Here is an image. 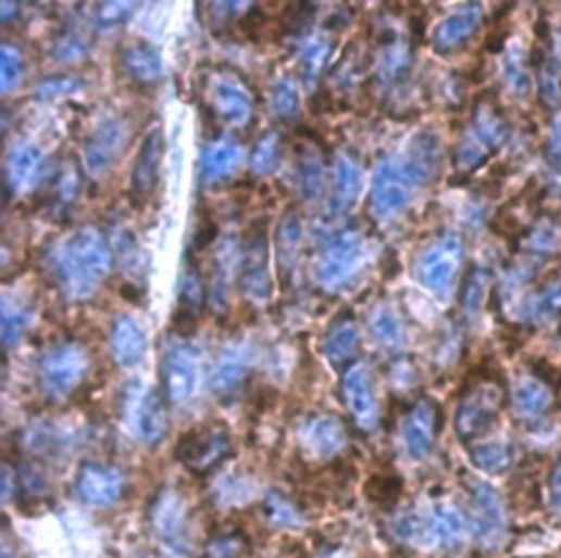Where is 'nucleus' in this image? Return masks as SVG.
<instances>
[{"mask_svg": "<svg viewBox=\"0 0 561 558\" xmlns=\"http://www.w3.org/2000/svg\"><path fill=\"white\" fill-rule=\"evenodd\" d=\"M504 136V125L494 112L481 110L476 118L472 121L470 131L463 136V141L459 143L457 161L463 169H474L478 167L489 152H494Z\"/></svg>", "mask_w": 561, "mask_h": 558, "instance_id": "16", "label": "nucleus"}, {"mask_svg": "<svg viewBox=\"0 0 561 558\" xmlns=\"http://www.w3.org/2000/svg\"><path fill=\"white\" fill-rule=\"evenodd\" d=\"M265 512L270 517L272 523L276 525H288V528H299L303 523L301 512L295 508V504H290L284 495L278 493H270L265 499Z\"/></svg>", "mask_w": 561, "mask_h": 558, "instance_id": "43", "label": "nucleus"}, {"mask_svg": "<svg viewBox=\"0 0 561 558\" xmlns=\"http://www.w3.org/2000/svg\"><path fill=\"white\" fill-rule=\"evenodd\" d=\"M502 392L494 383H481L470 390L457 411V434L461 441H474L485 436L500 414Z\"/></svg>", "mask_w": 561, "mask_h": 558, "instance_id": "9", "label": "nucleus"}, {"mask_svg": "<svg viewBox=\"0 0 561 558\" xmlns=\"http://www.w3.org/2000/svg\"><path fill=\"white\" fill-rule=\"evenodd\" d=\"M419 178L406 158H384L373 172L371 211L379 219H392L403 213L419 187Z\"/></svg>", "mask_w": 561, "mask_h": 558, "instance_id": "2", "label": "nucleus"}, {"mask_svg": "<svg viewBox=\"0 0 561 558\" xmlns=\"http://www.w3.org/2000/svg\"><path fill=\"white\" fill-rule=\"evenodd\" d=\"M163 154H165L163 129L154 127L144 138V145H140L138 156L134 161V169H132V187L129 189L138 202H146L154 193V189L159 185Z\"/></svg>", "mask_w": 561, "mask_h": 558, "instance_id": "19", "label": "nucleus"}, {"mask_svg": "<svg viewBox=\"0 0 561 558\" xmlns=\"http://www.w3.org/2000/svg\"><path fill=\"white\" fill-rule=\"evenodd\" d=\"M248 372H250V357H248L246 346H241V344L226 346L217 355V359L211 368V388L217 394H228L244 383Z\"/></svg>", "mask_w": 561, "mask_h": 558, "instance_id": "26", "label": "nucleus"}, {"mask_svg": "<svg viewBox=\"0 0 561 558\" xmlns=\"http://www.w3.org/2000/svg\"><path fill=\"white\" fill-rule=\"evenodd\" d=\"M55 281L68 299H88L110 274L112 254L99 230L92 226L77 228L66 237L51 261Z\"/></svg>", "mask_w": 561, "mask_h": 558, "instance_id": "1", "label": "nucleus"}, {"mask_svg": "<svg viewBox=\"0 0 561 558\" xmlns=\"http://www.w3.org/2000/svg\"><path fill=\"white\" fill-rule=\"evenodd\" d=\"M399 480L392 478V475H373L369 482H366V495L377 502V504H390L397 499L399 495Z\"/></svg>", "mask_w": 561, "mask_h": 558, "instance_id": "44", "label": "nucleus"}, {"mask_svg": "<svg viewBox=\"0 0 561 558\" xmlns=\"http://www.w3.org/2000/svg\"><path fill=\"white\" fill-rule=\"evenodd\" d=\"M360 348V331L351 316H340L332 322L327 335H325V357L336 368H351V362L356 359Z\"/></svg>", "mask_w": 561, "mask_h": 558, "instance_id": "27", "label": "nucleus"}, {"mask_svg": "<svg viewBox=\"0 0 561 558\" xmlns=\"http://www.w3.org/2000/svg\"><path fill=\"white\" fill-rule=\"evenodd\" d=\"M550 508L561 515V465H557L550 475Z\"/></svg>", "mask_w": 561, "mask_h": 558, "instance_id": "49", "label": "nucleus"}, {"mask_svg": "<svg viewBox=\"0 0 561 558\" xmlns=\"http://www.w3.org/2000/svg\"><path fill=\"white\" fill-rule=\"evenodd\" d=\"M79 195V172L75 165H64L55 180V198L64 204H73Z\"/></svg>", "mask_w": 561, "mask_h": 558, "instance_id": "45", "label": "nucleus"}, {"mask_svg": "<svg viewBox=\"0 0 561 558\" xmlns=\"http://www.w3.org/2000/svg\"><path fill=\"white\" fill-rule=\"evenodd\" d=\"M239 547H241L239 538L233 534H226V536H220L213 541L207 558H235L239 554Z\"/></svg>", "mask_w": 561, "mask_h": 558, "instance_id": "48", "label": "nucleus"}, {"mask_svg": "<svg viewBox=\"0 0 561 558\" xmlns=\"http://www.w3.org/2000/svg\"><path fill=\"white\" fill-rule=\"evenodd\" d=\"M110 346L116 364L132 368L146 357L148 338L136 320L129 316H119L110 329Z\"/></svg>", "mask_w": 561, "mask_h": 558, "instance_id": "24", "label": "nucleus"}, {"mask_svg": "<svg viewBox=\"0 0 561 558\" xmlns=\"http://www.w3.org/2000/svg\"><path fill=\"white\" fill-rule=\"evenodd\" d=\"M478 25H481L478 5H467L461 12L448 16L444 23H439V27L435 29V36H433V45H435L437 53L459 51L476 34Z\"/></svg>", "mask_w": 561, "mask_h": 558, "instance_id": "23", "label": "nucleus"}, {"mask_svg": "<svg viewBox=\"0 0 561 558\" xmlns=\"http://www.w3.org/2000/svg\"><path fill=\"white\" fill-rule=\"evenodd\" d=\"M472 495V530L483 547H498L504 541L507 515L500 495L483 482H476Z\"/></svg>", "mask_w": 561, "mask_h": 558, "instance_id": "12", "label": "nucleus"}, {"mask_svg": "<svg viewBox=\"0 0 561 558\" xmlns=\"http://www.w3.org/2000/svg\"><path fill=\"white\" fill-rule=\"evenodd\" d=\"M88 368V351L79 344L66 342L42 355L38 364V379L49 396H68L84 381Z\"/></svg>", "mask_w": 561, "mask_h": 558, "instance_id": "4", "label": "nucleus"}, {"mask_svg": "<svg viewBox=\"0 0 561 558\" xmlns=\"http://www.w3.org/2000/svg\"><path fill=\"white\" fill-rule=\"evenodd\" d=\"M297 182L308 200H314L325 191V165L316 152H303L297 161Z\"/></svg>", "mask_w": 561, "mask_h": 558, "instance_id": "36", "label": "nucleus"}, {"mask_svg": "<svg viewBox=\"0 0 561 558\" xmlns=\"http://www.w3.org/2000/svg\"><path fill=\"white\" fill-rule=\"evenodd\" d=\"M152 525L167 554L185 558L191 551L187 534V506L174 491H163L152 506Z\"/></svg>", "mask_w": 561, "mask_h": 558, "instance_id": "10", "label": "nucleus"}, {"mask_svg": "<svg viewBox=\"0 0 561 558\" xmlns=\"http://www.w3.org/2000/svg\"><path fill=\"white\" fill-rule=\"evenodd\" d=\"M215 224H204L202 228H200V232H198V237H196V245L198 248H204V245H209L213 239H215Z\"/></svg>", "mask_w": 561, "mask_h": 558, "instance_id": "50", "label": "nucleus"}, {"mask_svg": "<svg viewBox=\"0 0 561 558\" xmlns=\"http://www.w3.org/2000/svg\"><path fill=\"white\" fill-rule=\"evenodd\" d=\"M329 53H332V40L321 34V36H314L310 38L303 47H301V53H299V64H301V75L308 84H314L323 68L327 66V60H329Z\"/></svg>", "mask_w": 561, "mask_h": 558, "instance_id": "34", "label": "nucleus"}, {"mask_svg": "<svg viewBox=\"0 0 561 558\" xmlns=\"http://www.w3.org/2000/svg\"><path fill=\"white\" fill-rule=\"evenodd\" d=\"M439 418H441V409L431 398H421L408 409V414L403 416L401 430H403V445L410 458L421 460L433 452L437 430H439Z\"/></svg>", "mask_w": 561, "mask_h": 558, "instance_id": "14", "label": "nucleus"}, {"mask_svg": "<svg viewBox=\"0 0 561 558\" xmlns=\"http://www.w3.org/2000/svg\"><path fill=\"white\" fill-rule=\"evenodd\" d=\"M280 138L276 131H265L250 152V172L254 176H270L280 165Z\"/></svg>", "mask_w": 561, "mask_h": 558, "instance_id": "35", "label": "nucleus"}, {"mask_svg": "<svg viewBox=\"0 0 561 558\" xmlns=\"http://www.w3.org/2000/svg\"><path fill=\"white\" fill-rule=\"evenodd\" d=\"M342 398L353 418V423L371 432L379 423V403L371 370L364 364H353L342 377Z\"/></svg>", "mask_w": 561, "mask_h": 558, "instance_id": "11", "label": "nucleus"}, {"mask_svg": "<svg viewBox=\"0 0 561 558\" xmlns=\"http://www.w3.org/2000/svg\"><path fill=\"white\" fill-rule=\"evenodd\" d=\"M47 174V158L40 152V148L32 143L16 145L5 165V178L12 193H25L32 191Z\"/></svg>", "mask_w": 561, "mask_h": 558, "instance_id": "20", "label": "nucleus"}, {"mask_svg": "<svg viewBox=\"0 0 561 558\" xmlns=\"http://www.w3.org/2000/svg\"><path fill=\"white\" fill-rule=\"evenodd\" d=\"M301 443L319 460L334 458L347 445L345 426L336 416H314L301 428Z\"/></svg>", "mask_w": 561, "mask_h": 558, "instance_id": "22", "label": "nucleus"}, {"mask_svg": "<svg viewBox=\"0 0 561 558\" xmlns=\"http://www.w3.org/2000/svg\"><path fill=\"white\" fill-rule=\"evenodd\" d=\"M32 322V309L25 305H12L5 301L3 305V344L10 348L27 333Z\"/></svg>", "mask_w": 561, "mask_h": 558, "instance_id": "39", "label": "nucleus"}, {"mask_svg": "<svg viewBox=\"0 0 561 558\" xmlns=\"http://www.w3.org/2000/svg\"><path fill=\"white\" fill-rule=\"evenodd\" d=\"M548 403L550 396L539 381H524L515 390V407L526 418L539 416L548 407Z\"/></svg>", "mask_w": 561, "mask_h": 558, "instance_id": "40", "label": "nucleus"}, {"mask_svg": "<svg viewBox=\"0 0 561 558\" xmlns=\"http://www.w3.org/2000/svg\"><path fill=\"white\" fill-rule=\"evenodd\" d=\"M301 239H303V221L301 215L290 208L284 213L278 221L276 230V248H278V267L284 274H290L297 265L299 250H301Z\"/></svg>", "mask_w": 561, "mask_h": 558, "instance_id": "30", "label": "nucleus"}, {"mask_svg": "<svg viewBox=\"0 0 561 558\" xmlns=\"http://www.w3.org/2000/svg\"><path fill=\"white\" fill-rule=\"evenodd\" d=\"M323 558H349V556L342 554V551H332V554H327V556H323Z\"/></svg>", "mask_w": 561, "mask_h": 558, "instance_id": "51", "label": "nucleus"}, {"mask_svg": "<svg viewBox=\"0 0 561 558\" xmlns=\"http://www.w3.org/2000/svg\"><path fill=\"white\" fill-rule=\"evenodd\" d=\"M426 536L439 547H454L463 534V519L459 510L448 504H437L426 517Z\"/></svg>", "mask_w": 561, "mask_h": 558, "instance_id": "31", "label": "nucleus"}, {"mask_svg": "<svg viewBox=\"0 0 561 558\" xmlns=\"http://www.w3.org/2000/svg\"><path fill=\"white\" fill-rule=\"evenodd\" d=\"M125 421L132 434L146 445H159L170 430L167 407L152 388L134 385L125 394Z\"/></svg>", "mask_w": 561, "mask_h": 558, "instance_id": "6", "label": "nucleus"}, {"mask_svg": "<svg viewBox=\"0 0 561 558\" xmlns=\"http://www.w3.org/2000/svg\"><path fill=\"white\" fill-rule=\"evenodd\" d=\"M161 381L172 403H187L198 388V355L189 346H172L163 355Z\"/></svg>", "mask_w": 561, "mask_h": 558, "instance_id": "15", "label": "nucleus"}, {"mask_svg": "<svg viewBox=\"0 0 561 558\" xmlns=\"http://www.w3.org/2000/svg\"><path fill=\"white\" fill-rule=\"evenodd\" d=\"M364 187V174L356 158L340 154L332 169V191H329V213L345 215L356 200L360 198Z\"/></svg>", "mask_w": 561, "mask_h": 558, "instance_id": "21", "label": "nucleus"}, {"mask_svg": "<svg viewBox=\"0 0 561 558\" xmlns=\"http://www.w3.org/2000/svg\"><path fill=\"white\" fill-rule=\"evenodd\" d=\"M132 10H134L132 3H105V5H97L95 18L99 27H114V25H121Z\"/></svg>", "mask_w": 561, "mask_h": 558, "instance_id": "47", "label": "nucleus"}, {"mask_svg": "<svg viewBox=\"0 0 561 558\" xmlns=\"http://www.w3.org/2000/svg\"><path fill=\"white\" fill-rule=\"evenodd\" d=\"M369 329L373 333V338L384 346V348H399L403 344V327L399 316L386 307V305H377L371 312L369 318Z\"/></svg>", "mask_w": 561, "mask_h": 558, "instance_id": "33", "label": "nucleus"}, {"mask_svg": "<svg viewBox=\"0 0 561 558\" xmlns=\"http://www.w3.org/2000/svg\"><path fill=\"white\" fill-rule=\"evenodd\" d=\"M211 105L228 125H246L252 118L254 101L244 81L226 71H220L209 81Z\"/></svg>", "mask_w": 561, "mask_h": 558, "instance_id": "13", "label": "nucleus"}, {"mask_svg": "<svg viewBox=\"0 0 561 558\" xmlns=\"http://www.w3.org/2000/svg\"><path fill=\"white\" fill-rule=\"evenodd\" d=\"M123 145H125V127L116 118L101 121L88 136L84 148L86 169L92 176L108 174L110 167L116 163Z\"/></svg>", "mask_w": 561, "mask_h": 558, "instance_id": "18", "label": "nucleus"}, {"mask_svg": "<svg viewBox=\"0 0 561 558\" xmlns=\"http://www.w3.org/2000/svg\"><path fill=\"white\" fill-rule=\"evenodd\" d=\"M364 256V239L358 230H345L325 245L316 276L323 288L338 290L351 281Z\"/></svg>", "mask_w": 561, "mask_h": 558, "instance_id": "7", "label": "nucleus"}, {"mask_svg": "<svg viewBox=\"0 0 561 558\" xmlns=\"http://www.w3.org/2000/svg\"><path fill=\"white\" fill-rule=\"evenodd\" d=\"M410 64H412V53L410 49L397 40L395 36L382 47L379 60H377V77L379 81L386 86L399 84L406 79V75L410 73Z\"/></svg>", "mask_w": 561, "mask_h": 558, "instance_id": "32", "label": "nucleus"}, {"mask_svg": "<svg viewBox=\"0 0 561 558\" xmlns=\"http://www.w3.org/2000/svg\"><path fill=\"white\" fill-rule=\"evenodd\" d=\"M463 248L457 237H444L428 245L416 258V281L439 299H448L457 283Z\"/></svg>", "mask_w": 561, "mask_h": 558, "instance_id": "5", "label": "nucleus"}, {"mask_svg": "<svg viewBox=\"0 0 561 558\" xmlns=\"http://www.w3.org/2000/svg\"><path fill=\"white\" fill-rule=\"evenodd\" d=\"M270 105H272V112L278 118H292V116H297L299 105H301V97H299V90H297L292 79L284 77V79H278L272 86Z\"/></svg>", "mask_w": 561, "mask_h": 558, "instance_id": "38", "label": "nucleus"}, {"mask_svg": "<svg viewBox=\"0 0 561 558\" xmlns=\"http://www.w3.org/2000/svg\"><path fill=\"white\" fill-rule=\"evenodd\" d=\"M241 290L254 303H267L272 296V278L267 267V239H265V221L252 224L248 234L244 237V254H241Z\"/></svg>", "mask_w": 561, "mask_h": 558, "instance_id": "8", "label": "nucleus"}, {"mask_svg": "<svg viewBox=\"0 0 561 558\" xmlns=\"http://www.w3.org/2000/svg\"><path fill=\"white\" fill-rule=\"evenodd\" d=\"M230 452V430L220 423H202L180 436L176 458L191 473L204 475L217 469Z\"/></svg>", "mask_w": 561, "mask_h": 558, "instance_id": "3", "label": "nucleus"}, {"mask_svg": "<svg viewBox=\"0 0 561 558\" xmlns=\"http://www.w3.org/2000/svg\"><path fill=\"white\" fill-rule=\"evenodd\" d=\"M244 163V150L235 138H217L202 156V178L209 185L228 180Z\"/></svg>", "mask_w": 561, "mask_h": 558, "instance_id": "25", "label": "nucleus"}, {"mask_svg": "<svg viewBox=\"0 0 561 558\" xmlns=\"http://www.w3.org/2000/svg\"><path fill=\"white\" fill-rule=\"evenodd\" d=\"M82 88H84V79L73 77V75H55V77H49V79L40 81L34 94L42 101H53V99H60V97L75 94Z\"/></svg>", "mask_w": 561, "mask_h": 558, "instance_id": "42", "label": "nucleus"}, {"mask_svg": "<svg viewBox=\"0 0 561 558\" xmlns=\"http://www.w3.org/2000/svg\"><path fill=\"white\" fill-rule=\"evenodd\" d=\"M121 64L136 84H157L163 77V60L159 51L144 42L125 47L121 53Z\"/></svg>", "mask_w": 561, "mask_h": 558, "instance_id": "29", "label": "nucleus"}, {"mask_svg": "<svg viewBox=\"0 0 561 558\" xmlns=\"http://www.w3.org/2000/svg\"><path fill=\"white\" fill-rule=\"evenodd\" d=\"M55 55L62 62H75L86 55V42L82 36L66 31L58 42H55Z\"/></svg>", "mask_w": 561, "mask_h": 558, "instance_id": "46", "label": "nucleus"}, {"mask_svg": "<svg viewBox=\"0 0 561 558\" xmlns=\"http://www.w3.org/2000/svg\"><path fill=\"white\" fill-rule=\"evenodd\" d=\"M513 460V452L507 443L494 441V443H483L472 449V462L487 473H502Z\"/></svg>", "mask_w": 561, "mask_h": 558, "instance_id": "37", "label": "nucleus"}, {"mask_svg": "<svg viewBox=\"0 0 561 558\" xmlns=\"http://www.w3.org/2000/svg\"><path fill=\"white\" fill-rule=\"evenodd\" d=\"M75 489L82 502L92 506H110L123 497L125 475L116 467L86 462L77 473Z\"/></svg>", "mask_w": 561, "mask_h": 558, "instance_id": "17", "label": "nucleus"}, {"mask_svg": "<svg viewBox=\"0 0 561 558\" xmlns=\"http://www.w3.org/2000/svg\"><path fill=\"white\" fill-rule=\"evenodd\" d=\"M403 158L421 185L431 182L441 167V145L437 141V136L431 131L416 134L410 141Z\"/></svg>", "mask_w": 561, "mask_h": 558, "instance_id": "28", "label": "nucleus"}, {"mask_svg": "<svg viewBox=\"0 0 561 558\" xmlns=\"http://www.w3.org/2000/svg\"><path fill=\"white\" fill-rule=\"evenodd\" d=\"M23 75H25L23 53L12 45H3V51H0V86H3V92L14 90L21 84Z\"/></svg>", "mask_w": 561, "mask_h": 558, "instance_id": "41", "label": "nucleus"}]
</instances>
